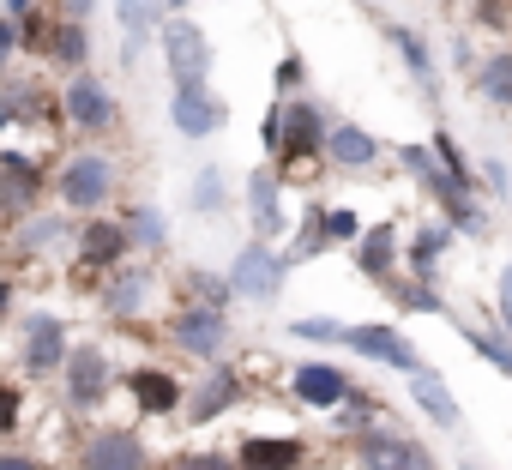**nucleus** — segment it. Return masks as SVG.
<instances>
[{
  "instance_id": "nucleus-1",
  "label": "nucleus",
  "mask_w": 512,
  "mask_h": 470,
  "mask_svg": "<svg viewBox=\"0 0 512 470\" xmlns=\"http://www.w3.org/2000/svg\"><path fill=\"white\" fill-rule=\"evenodd\" d=\"M398 157H404V169H416V181H422V187L446 205V217H452L458 229H482V211L470 205V181H458L446 163H434L440 151H428V145H404Z\"/></svg>"
},
{
  "instance_id": "nucleus-2",
  "label": "nucleus",
  "mask_w": 512,
  "mask_h": 470,
  "mask_svg": "<svg viewBox=\"0 0 512 470\" xmlns=\"http://www.w3.org/2000/svg\"><path fill=\"white\" fill-rule=\"evenodd\" d=\"M284 127H290V133H284V145H278V157H284V175H290V181H314L308 169H314V157L332 145V127H326V121H320L308 103L284 109Z\"/></svg>"
},
{
  "instance_id": "nucleus-3",
  "label": "nucleus",
  "mask_w": 512,
  "mask_h": 470,
  "mask_svg": "<svg viewBox=\"0 0 512 470\" xmlns=\"http://www.w3.org/2000/svg\"><path fill=\"white\" fill-rule=\"evenodd\" d=\"M163 55H169V79L175 85H205L211 79V37L193 19H169L163 25Z\"/></svg>"
},
{
  "instance_id": "nucleus-4",
  "label": "nucleus",
  "mask_w": 512,
  "mask_h": 470,
  "mask_svg": "<svg viewBox=\"0 0 512 470\" xmlns=\"http://www.w3.org/2000/svg\"><path fill=\"white\" fill-rule=\"evenodd\" d=\"M332 344H350V350H362V356H368V362H380V368L422 374L416 344H410L404 332H392V326H338V338H332Z\"/></svg>"
},
{
  "instance_id": "nucleus-5",
  "label": "nucleus",
  "mask_w": 512,
  "mask_h": 470,
  "mask_svg": "<svg viewBox=\"0 0 512 470\" xmlns=\"http://www.w3.org/2000/svg\"><path fill=\"white\" fill-rule=\"evenodd\" d=\"M284 272H290V260H278V254L266 248V235H260V242H247V248L235 254L229 290H235V296H247V302H272V296H278V284H284Z\"/></svg>"
},
{
  "instance_id": "nucleus-6",
  "label": "nucleus",
  "mask_w": 512,
  "mask_h": 470,
  "mask_svg": "<svg viewBox=\"0 0 512 470\" xmlns=\"http://www.w3.org/2000/svg\"><path fill=\"white\" fill-rule=\"evenodd\" d=\"M109 193H115V163H109V157L85 151V157H73V163L61 169V199H67L73 211H97Z\"/></svg>"
},
{
  "instance_id": "nucleus-7",
  "label": "nucleus",
  "mask_w": 512,
  "mask_h": 470,
  "mask_svg": "<svg viewBox=\"0 0 512 470\" xmlns=\"http://www.w3.org/2000/svg\"><path fill=\"white\" fill-rule=\"evenodd\" d=\"M103 392H109V356L97 344H79L67 356V398L79 410H91V404H103Z\"/></svg>"
},
{
  "instance_id": "nucleus-8",
  "label": "nucleus",
  "mask_w": 512,
  "mask_h": 470,
  "mask_svg": "<svg viewBox=\"0 0 512 470\" xmlns=\"http://www.w3.org/2000/svg\"><path fill=\"white\" fill-rule=\"evenodd\" d=\"M290 392H296L302 404H314V410H338V404L350 398V380H344V368H332V362H296Z\"/></svg>"
},
{
  "instance_id": "nucleus-9",
  "label": "nucleus",
  "mask_w": 512,
  "mask_h": 470,
  "mask_svg": "<svg viewBox=\"0 0 512 470\" xmlns=\"http://www.w3.org/2000/svg\"><path fill=\"white\" fill-rule=\"evenodd\" d=\"M85 470H145V440L133 428H97L85 446Z\"/></svg>"
},
{
  "instance_id": "nucleus-10",
  "label": "nucleus",
  "mask_w": 512,
  "mask_h": 470,
  "mask_svg": "<svg viewBox=\"0 0 512 470\" xmlns=\"http://www.w3.org/2000/svg\"><path fill=\"white\" fill-rule=\"evenodd\" d=\"M169 115H175V127H181L187 139H205V133H217V127H223V115H229V109H223L205 85H175Z\"/></svg>"
},
{
  "instance_id": "nucleus-11",
  "label": "nucleus",
  "mask_w": 512,
  "mask_h": 470,
  "mask_svg": "<svg viewBox=\"0 0 512 470\" xmlns=\"http://www.w3.org/2000/svg\"><path fill=\"white\" fill-rule=\"evenodd\" d=\"M73 350H67V326L55 320V314H31L25 320V368L31 374H49V368H61Z\"/></svg>"
},
{
  "instance_id": "nucleus-12",
  "label": "nucleus",
  "mask_w": 512,
  "mask_h": 470,
  "mask_svg": "<svg viewBox=\"0 0 512 470\" xmlns=\"http://www.w3.org/2000/svg\"><path fill=\"white\" fill-rule=\"evenodd\" d=\"M67 121H73L79 133H103V127H115V103L103 97V85H97L91 73H79V79L67 85Z\"/></svg>"
},
{
  "instance_id": "nucleus-13",
  "label": "nucleus",
  "mask_w": 512,
  "mask_h": 470,
  "mask_svg": "<svg viewBox=\"0 0 512 470\" xmlns=\"http://www.w3.org/2000/svg\"><path fill=\"white\" fill-rule=\"evenodd\" d=\"M175 338H181L193 356H217V350L229 344V320L217 314V302H211V308H187V314L175 320Z\"/></svg>"
},
{
  "instance_id": "nucleus-14",
  "label": "nucleus",
  "mask_w": 512,
  "mask_h": 470,
  "mask_svg": "<svg viewBox=\"0 0 512 470\" xmlns=\"http://www.w3.org/2000/svg\"><path fill=\"white\" fill-rule=\"evenodd\" d=\"M241 470H296L308 452H302V440H278V434H253V440H241Z\"/></svg>"
},
{
  "instance_id": "nucleus-15",
  "label": "nucleus",
  "mask_w": 512,
  "mask_h": 470,
  "mask_svg": "<svg viewBox=\"0 0 512 470\" xmlns=\"http://www.w3.org/2000/svg\"><path fill=\"white\" fill-rule=\"evenodd\" d=\"M229 404H241V374H235V368H211V374H205V386L187 398L193 422H211V416H223Z\"/></svg>"
},
{
  "instance_id": "nucleus-16",
  "label": "nucleus",
  "mask_w": 512,
  "mask_h": 470,
  "mask_svg": "<svg viewBox=\"0 0 512 470\" xmlns=\"http://www.w3.org/2000/svg\"><path fill=\"white\" fill-rule=\"evenodd\" d=\"M133 398H139V410H145V416H169V410H181V404H187V392H181L163 368H139V374H133Z\"/></svg>"
},
{
  "instance_id": "nucleus-17",
  "label": "nucleus",
  "mask_w": 512,
  "mask_h": 470,
  "mask_svg": "<svg viewBox=\"0 0 512 470\" xmlns=\"http://www.w3.org/2000/svg\"><path fill=\"white\" fill-rule=\"evenodd\" d=\"M247 205H253V229H260V235H278L284 229V205H278V175L272 169L247 175Z\"/></svg>"
},
{
  "instance_id": "nucleus-18",
  "label": "nucleus",
  "mask_w": 512,
  "mask_h": 470,
  "mask_svg": "<svg viewBox=\"0 0 512 470\" xmlns=\"http://www.w3.org/2000/svg\"><path fill=\"white\" fill-rule=\"evenodd\" d=\"M326 157L338 163V169H368L374 157H380V145L362 133V127H350V121H338L332 127V145H326Z\"/></svg>"
},
{
  "instance_id": "nucleus-19",
  "label": "nucleus",
  "mask_w": 512,
  "mask_h": 470,
  "mask_svg": "<svg viewBox=\"0 0 512 470\" xmlns=\"http://www.w3.org/2000/svg\"><path fill=\"white\" fill-rule=\"evenodd\" d=\"M410 392H416V404H422L440 428H458V422H464V416H458V398L446 392L440 374H410Z\"/></svg>"
},
{
  "instance_id": "nucleus-20",
  "label": "nucleus",
  "mask_w": 512,
  "mask_h": 470,
  "mask_svg": "<svg viewBox=\"0 0 512 470\" xmlns=\"http://www.w3.org/2000/svg\"><path fill=\"white\" fill-rule=\"evenodd\" d=\"M127 242H133V229H115V223H85V235H79L91 266H115L127 254Z\"/></svg>"
},
{
  "instance_id": "nucleus-21",
  "label": "nucleus",
  "mask_w": 512,
  "mask_h": 470,
  "mask_svg": "<svg viewBox=\"0 0 512 470\" xmlns=\"http://www.w3.org/2000/svg\"><path fill=\"white\" fill-rule=\"evenodd\" d=\"M368 458H374V470H422L428 464V452L422 446H410V440H392V434H368Z\"/></svg>"
},
{
  "instance_id": "nucleus-22",
  "label": "nucleus",
  "mask_w": 512,
  "mask_h": 470,
  "mask_svg": "<svg viewBox=\"0 0 512 470\" xmlns=\"http://www.w3.org/2000/svg\"><path fill=\"white\" fill-rule=\"evenodd\" d=\"M0 169H7V205H25V199L37 193V181H43L25 151H0Z\"/></svg>"
},
{
  "instance_id": "nucleus-23",
  "label": "nucleus",
  "mask_w": 512,
  "mask_h": 470,
  "mask_svg": "<svg viewBox=\"0 0 512 470\" xmlns=\"http://www.w3.org/2000/svg\"><path fill=\"white\" fill-rule=\"evenodd\" d=\"M386 43H392V49L410 61V73H416L422 85H434V61H428V43H422L410 25H386Z\"/></svg>"
},
{
  "instance_id": "nucleus-24",
  "label": "nucleus",
  "mask_w": 512,
  "mask_h": 470,
  "mask_svg": "<svg viewBox=\"0 0 512 470\" xmlns=\"http://www.w3.org/2000/svg\"><path fill=\"white\" fill-rule=\"evenodd\" d=\"M476 85H482V97H488V103L512 109V55H488V61H482V73H476Z\"/></svg>"
},
{
  "instance_id": "nucleus-25",
  "label": "nucleus",
  "mask_w": 512,
  "mask_h": 470,
  "mask_svg": "<svg viewBox=\"0 0 512 470\" xmlns=\"http://www.w3.org/2000/svg\"><path fill=\"white\" fill-rule=\"evenodd\" d=\"M392 248H398L392 223L368 229V235H362V272H368V278H386V266H392Z\"/></svg>"
},
{
  "instance_id": "nucleus-26",
  "label": "nucleus",
  "mask_w": 512,
  "mask_h": 470,
  "mask_svg": "<svg viewBox=\"0 0 512 470\" xmlns=\"http://www.w3.org/2000/svg\"><path fill=\"white\" fill-rule=\"evenodd\" d=\"M121 25H127V55H139L157 25V0H121Z\"/></svg>"
},
{
  "instance_id": "nucleus-27",
  "label": "nucleus",
  "mask_w": 512,
  "mask_h": 470,
  "mask_svg": "<svg viewBox=\"0 0 512 470\" xmlns=\"http://www.w3.org/2000/svg\"><path fill=\"white\" fill-rule=\"evenodd\" d=\"M139 296H145V272H121V278L109 284V314L127 320V314L139 308Z\"/></svg>"
},
{
  "instance_id": "nucleus-28",
  "label": "nucleus",
  "mask_w": 512,
  "mask_h": 470,
  "mask_svg": "<svg viewBox=\"0 0 512 470\" xmlns=\"http://www.w3.org/2000/svg\"><path fill=\"white\" fill-rule=\"evenodd\" d=\"M85 49H91L85 25H61V31H55V49H49V55H55L61 67H79V61H85Z\"/></svg>"
},
{
  "instance_id": "nucleus-29",
  "label": "nucleus",
  "mask_w": 512,
  "mask_h": 470,
  "mask_svg": "<svg viewBox=\"0 0 512 470\" xmlns=\"http://www.w3.org/2000/svg\"><path fill=\"white\" fill-rule=\"evenodd\" d=\"M440 248H446V229H422V235H416V248H410V266H416V278H434V260H440Z\"/></svg>"
},
{
  "instance_id": "nucleus-30",
  "label": "nucleus",
  "mask_w": 512,
  "mask_h": 470,
  "mask_svg": "<svg viewBox=\"0 0 512 470\" xmlns=\"http://www.w3.org/2000/svg\"><path fill=\"white\" fill-rule=\"evenodd\" d=\"M320 229H326V242L338 248V242H356V235H362V217H356L350 205H338V211H326V217H320Z\"/></svg>"
},
{
  "instance_id": "nucleus-31",
  "label": "nucleus",
  "mask_w": 512,
  "mask_h": 470,
  "mask_svg": "<svg viewBox=\"0 0 512 470\" xmlns=\"http://www.w3.org/2000/svg\"><path fill=\"white\" fill-rule=\"evenodd\" d=\"M127 223H133V242H145V248H163L169 242V235H163V211H151V205H139Z\"/></svg>"
},
{
  "instance_id": "nucleus-32",
  "label": "nucleus",
  "mask_w": 512,
  "mask_h": 470,
  "mask_svg": "<svg viewBox=\"0 0 512 470\" xmlns=\"http://www.w3.org/2000/svg\"><path fill=\"white\" fill-rule=\"evenodd\" d=\"M193 205H199V211H217V205H223V175H217V169H199V181H193Z\"/></svg>"
},
{
  "instance_id": "nucleus-33",
  "label": "nucleus",
  "mask_w": 512,
  "mask_h": 470,
  "mask_svg": "<svg viewBox=\"0 0 512 470\" xmlns=\"http://www.w3.org/2000/svg\"><path fill=\"white\" fill-rule=\"evenodd\" d=\"M25 248H55L61 242V217H31V229L19 235Z\"/></svg>"
},
{
  "instance_id": "nucleus-34",
  "label": "nucleus",
  "mask_w": 512,
  "mask_h": 470,
  "mask_svg": "<svg viewBox=\"0 0 512 470\" xmlns=\"http://www.w3.org/2000/svg\"><path fill=\"white\" fill-rule=\"evenodd\" d=\"M470 344H476V350H482V356H488L494 368H506V374H512V350H506L500 338H482V332H470Z\"/></svg>"
},
{
  "instance_id": "nucleus-35",
  "label": "nucleus",
  "mask_w": 512,
  "mask_h": 470,
  "mask_svg": "<svg viewBox=\"0 0 512 470\" xmlns=\"http://www.w3.org/2000/svg\"><path fill=\"white\" fill-rule=\"evenodd\" d=\"M175 470H241V458H235V464H229V458H223V452H199V458H181V464H175Z\"/></svg>"
},
{
  "instance_id": "nucleus-36",
  "label": "nucleus",
  "mask_w": 512,
  "mask_h": 470,
  "mask_svg": "<svg viewBox=\"0 0 512 470\" xmlns=\"http://www.w3.org/2000/svg\"><path fill=\"white\" fill-rule=\"evenodd\" d=\"M302 73H308V67H302V55H284V61H278V91L302 85Z\"/></svg>"
},
{
  "instance_id": "nucleus-37",
  "label": "nucleus",
  "mask_w": 512,
  "mask_h": 470,
  "mask_svg": "<svg viewBox=\"0 0 512 470\" xmlns=\"http://www.w3.org/2000/svg\"><path fill=\"white\" fill-rule=\"evenodd\" d=\"M0 428H19V386L0 392Z\"/></svg>"
},
{
  "instance_id": "nucleus-38",
  "label": "nucleus",
  "mask_w": 512,
  "mask_h": 470,
  "mask_svg": "<svg viewBox=\"0 0 512 470\" xmlns=\"http://www.w3.org/2000/svg\"><path fill=\"white\" fill-rule=\"evenodd\" d=\"M500 314H506V332H512V266L500 272Z\"/></svg>"
},
{
  "instance_id": "nucleus-39",
  "label": "nucleus",
  "mask_w": 512,
  "mask_h": 470,
  "mask_svg": "<svg viewBox=\"0 0 512 470\" xmlns=\"http://www.w3.org/2000/svg\"><path fill=\"white\" fill-rule=\"evenodd\" d=\"M193 290H199V296H205V302H223V284H211V278H205V272H193Z\"/></svg>"
},
{
  "instance_id": "nucleus-40",
  "label": "nucleus",
  "mask_w": 512,
  "mask_h": 470,
  "mask_svg": "<svg viewBox=\"0 0 512 470\" xmlns=\"http://www.w3.org/2000/svg\"><path fill=\"white\" fill-rule=\"evenodd\" d=\"M0 470H37V464H31L25 452H7V458H0Z\"/></svg>"
},
{
  "instance_id": "nucleus-41",
  "label": "nucleus",
  "mask_w": 512,
  "mask_h": 470,
  "mask_svg": "<svg viewBox=\"0 0 512 470\" xmlns=\"http://www.w3.org/2000/svg\"><path fill=\"white\" fill-rule=\"evenodd\" d=\"M7 13L13 19H31V0H7Z\"/></svg>"
},
{
  "instance_id": "nucleus-42",
  "label": "nucleus",
  "mask_w": 512,
  "mask_h": 470,
  "mask_svg": "<svg viewBox=\"0 0 512 470\" xmlns=\"http://www.w3.org/2000/svg\"><path fill=\"white\" fill-rule=\"evenodd\" d=\"M464 470H482V464H464Z\"/></svg>"
}]
</instances>
